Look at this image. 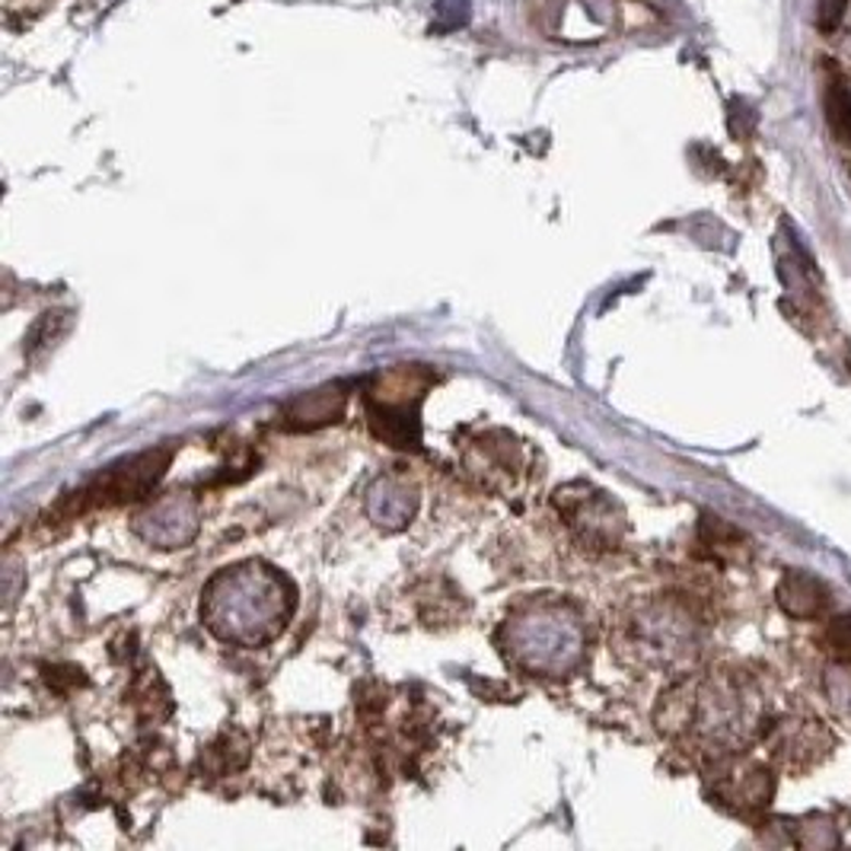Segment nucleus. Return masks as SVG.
Here are the masks:
<instances>
[{
    "instance_id": "1",
    "label": "nucleus",
    "mask_w": 851,
    "mask_h": 851,
    "mask_svg": "<svg viewBox=\"0 0 851 851\" xmlns=\"http://www.w3.org/2000/svg\"><path fill=\"white\" fill-rule=\"evenodd\" d=\"M612 20V0H555L545 20V36L555 42H597Z\"/></svg>"
},
{
    "instance_id": "2",
    "label": "nucleus",
    "mask_w": 851,
    "mask_h": 851,
    "mask_svg": "<svg viewBox=\"0 0 851 851\" xmlns=\"http://www.w3.org/2000/svg\"><path fill=\"white\" fill-rule=\"evenodd\" d=\"M779 606L794 619H816L829 606V587L807 571H787L779 584Z\"/></svg>"
},
{
    "instance_id": "3",
    "label": "nucleus",
    "mask_w": 851,
    "mask_h": 851,
    "mask_svg": "<svg viewBox=\"0 0 851 851\" xmlns=\"http://www.w3.org/2000/svg\"><path fill=\"white\" fill-rule=\"evenodd\" d=\"M823 108H826V122H829V131L836 135V141L851 143V90L839 73L829 77V83H826Z\"/></svg>"
},
{
    "instance_id": "4",
    "label": "nucleus",
    "mask_w": 851,
    "mask_h": 851,
    "mask_svg": "<svg viewBox=\"0 0 851 851\" xmlns=\"http://www.w3.org/2000/svg\"><path fill=\"white\" fill-rule=\"evenodd\" d=\"M472 16V7L469 0H437L434 7V26L440 33H453V30H462Z\"/></svg>"
},
{
    "instance_id": "5",
    "label": "nucleus",
    "mask_w": 851,
    "mask_h": 851,
    "mask_svg": "<svg viewBox=\"0 0 851 851\" xmlns=\"http://www.w3.org/2000/svg\"><path fill=\"white\" fill-rule=\"evenodd\" d=\"M846 3H849V0H819V30H823V33H832V30L842 23Z\"/></svg>"
},
{
    "instance_id": "6",
    "label": "nucleus",
    "mask_w": 851,
    "mask_h": 851,
    "mask_svg": "<svg viewBox=\"0 0 851 851\" xmlns=\"http://www.w3.org/2000/svg\"><path fill=\"white\" fill-rule=\"evenodd\" d=\"M849 373H851V352H849Z\"/></svg>"
}]
</instances>
